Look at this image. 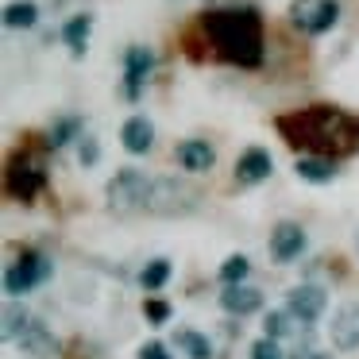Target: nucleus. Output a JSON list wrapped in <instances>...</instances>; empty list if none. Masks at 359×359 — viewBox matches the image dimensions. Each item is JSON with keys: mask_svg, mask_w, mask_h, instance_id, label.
Segmentation results:
<instances>
[{"mask_svg": "<svg viewBox=\"0 0 359 359\" xmlns=\"http://www.w3.org/2000/svg\"><path fill=\"white\" fill-rule=\"evenodd\" d=\"M325 309H328V294L320 286H294L286 294V313L302 325H317Z\"/></svg>", "mask_w": 359, "mask_h": 359, "instance_id": "9", "label": "nucleus"}, {"mask_svg": "<svg viewBox=\"0 0 359 359\" xmlns=\"http://www.w3.org/2000/svg\"><path fill=\"white\" fill-rule=\"evenodd\" d=\"M50 274H55V263H50L43 251L27 248V251H20V255L8 263V271H4V294L20 297V294H27V290L43 286Z\"/></svg>", "mask_w": 359, "mask_h": 359, "instance_id": "4", "label": "nucleus"}, {"mask_svg": "<svg viewBox=\"0 0 359 359\" xmlns=\"http://www.w3.org/2000/svg\"><path fill=\"white\" fill-rule=\"evenodd\" d=\"M140 359H170V351H166L163 340H147V344L140 348Z\"/></svg>", "mask_w": 359, "mask_h": 359, "instance_id": "29", "label": "nucleus"}, {"mask_svg": "<svg viewBox=\"0 0 359 359\" xmlns=\"http://www.w3.org/2000/svg\"><path fill=\"white\" fill-rule=\"evenodd\" d=\"M89 32H93V16L89 12H78V16H70L62 24V43L70 47L74 58H81L89 50Z\"/></svg>", "mask_w": 359, "mask_h": 359, "instance_id": "19", "label": "nucleus"}, {"mask_svg": "<svg viewBox=\"0 0 359 359\" xmlns=\"http://www.w3.org/2000/svg\"><path fill=\"white\" fill-rule=\"evenodd\" d=\"M97 158H101V143H97L93 135H81L78 140V163L81 166H97Z\"/></svg>", "mask_w": 359, "mask_h": 359, "instance_id": "26", "label": "nucleus"}, {"mask_svg": "<svg viewBox=\"0 0 359 359\" xmlns=\"http://www.w3.org/2000/svg\"><path fill=\"white\" fill-rule=\"evenodd\" d=\"M220 309L232 313V317H248V313L263 309V294H259L255 286H224V294H220Z\"/></svg>", "mask_w": 359, "mask_h": 359, "instance_id": "16", "label": "nucleus"}, {"mask_svg": "<svg viewBox=\"0 0 359 359\" xmlns=\"http://www.w3.org/2000/svg\"><path fill=\"white\" fill-rule=\"evenodd\" d=\"M147 186H151V174L143 170H116L112 182L104 186V197H109V209L112 212H143V201H147Z\"/></svg>", "mask_w": 359, "mask_h": 359, "instance_id": "6", "label": "nucleus"}, {"mask_svg": "<svg viewBox=\"0 0 359 359\" xmlns=\"http://www.w3.org/2000/svg\"><path fill=\"white\" fill-rule=\"evenodd\" d=\"M197 32H201L205 47L212 58L240 70H259L266 55L263 39V16L251 4H232V8H209L197 16Z\"/></svg>", "mask_w": 359, "mask_h": 359, "instance_id": "2", "label": "nucleus"}, {"mask_svg": "<svg viewBox=\"0 0 359 359\" xmlns=\"http://www.w3.org/2000/svg\"><path fill=\"white\" fill-rule=\"evenodd\" d=\"M248 271H251L248 255H228L224 266H220V282H224V286H240V282L248 278Z\"/></svg>", "mask_w": 359, "mask_h": 359, "instance_id": "25", "label": "nucleus"}, {"mask_svg": "<svg viewBox=\"0 0 359 359\" xmlns=\"http://www.w3.org/2000/svg\"><path fill=\"white\" fill-rule=\"evenodd\" d=\"M39 24V4L35 0H12V4H4V27H20V32H27V27Z\"/></svg>", "mask_w": 359, "mask_h": 359, "instance_id": "20", "label": "nucleus"}, {"mask_svg": "<svg viewBox=\"0 0 359 359\" xmlns=\"http://www.w3.org/2000/svg\"><path fill=\"white\" fill-rule=\"evenodd\" d=\"M294 174L309 186H328L336 178V158H325V155H302L294 158Z\"/></svg>", "mask_w": 359, "mask_h": 359, "instance_id": "18", "label": "nucleus"}, {"mask_svg": "<svg viewBox=\"0 0 359 359\" xmlns=\"http://www.w3.org/2000/svg\"><path fill=\"white\" fill-rule=\"evenodd\" d=\"M27 328H32V317H27V309L16 302V297H12V302L4 305V340L16 344L20 336L27 332Z\"/></svg>", "mask_w": 359, "mask_h": 359, "instance_id": "21", "label": "nucleus"}, {"mask_svg": "<svg viewBox=\"0 0 359 359\" xmlns=\"http://www.w3.org/2000/svg\"><path fill=\"white\" fill-rule=\"evenodd\" d=\"M4 186H8V197H16V201H35L43 194V186H47V166L35 155H16L8 163Z\"/></svg>", "mask_w": 359, "mask_h": 359, "instance_id": "7", "label": "nucleus"}, {"mask_svg": "<svg viewBox=\"0 0 359 359\" xmlns=\"http://www.w3.org/2000/svg\"><path fill=\"white\" fill-rule=\"evenodd\" d=\"M274 170V158L266 147H248L240 158H236V182L240 186H259V182H266Z\"/></svg>", "mask_w": 359, "mask_h": 359, "instance_id": "10", "label": "nucleus"}, {"mask_svg": "<svg viewBox=\"0 0 359 359\" xmlns=\"http://www.w3.org/2000/svg\"><path fill=\"white\" fill-rule=\"evenodd\" d=\"M174 344L186 351V359H212V344L205 340L201 332H194V328H182V332H174Z\"/></svg>", "mask_w": 359, "mask_h": 359, "instance_id": "22", "label": "nucleus"}, {"mask_svg": "<svg viewBox=\"0 0 359 359\" xmlns=\"http://www.w3.org/2000/svg\"><path fill=\"white\" fill-rule=\"evenodd\" d=\"M297 328V320L290 317L286 309H274V313H266V320H263V336H271V340H282V336H290Z\"/></svg>", "mask_w": 359, "mask_h": 359, "instance_id": "24", "label": "nucleus"}, {"mask_svg": "<svg viewBox=\"0 0 359 359\" xmlns=\"http://www.w3.org/2000/svg\"><path fill=\"white\" fill-rule=\"evenodd\" d=\"M302 251H305V232H302V224H294V220H282V224H274V236H271V259H274V263H294Z\"/></svg>", "mask_w": 359, "mask_h": 359, "instance_id": "11", "label": "nucleus"}, {"mask_svg": "<svg viewBox=\"0 0 359 359\" xmlns=\"http://www.w3.org/2000/svg\"><path fill=\"white\" fill-rule=\"evenodd\" d=\"M151 70H155V50L151 47H128L124 50V86H120V93H124V101H140L143 97V86L151 81Z\"/></svg>", "mask_w": 359, "mask_h": 359, "instance_id": "8", "label": "nucleus"}, {"mask_svg": "<svg viewBox=\"0 0 359 359\" xmlns=\"http://www.w3.org/2000/svg\"><path fill=\"white\" fill-rule=\"evenodd\" d=\"M286 16L302 35L317 39V35H328L340 24V0H290Z\"/></svg>", "mask_w": 359, "mask_h": 359, "instance_id": "5", "label": "nucleus"}, {"mask_svg": "<svg viewBox=\"0 0 359 359\" xmlns=\"http://www.w3.org/2000/svg\"><path fill=\"white\" fill-rule=\"evenodd\" d=\"M328 336H332V344L340 351H355L359 348V302L344 305V309L336 313L332 325H328Z\"/></svg>", "mask_w": 359, "mask_h": 359, "instance_id": "14", "label": "nucleus"}, {"mask_svg": "<svg viewBox=\"0 0 359 359\" xmlns=\"http://www.w3.org/2000/svg\"><path fill=\"white\" fill-rule=\"evenodd\" d=\"M16 344H20V351H24L27 359H55L58 355V340L43 320H32V328H27Z\"/></svg>", "mask_w": 359, "mask_h": 359, "instance_id": "15", "label": "nucleus"}, {"mask_svg": "<svg viewBox=\"0 0 359 359\" xmlns=\"http://www.w3.org/2000/svg\"><path fill=\"white\" fill-rule=\"evenodd\" d=\"M170 274H174V263H170V259H151V263L140 271V286H143V290H163Z\"/></svg>", "mask_w": 359, "mask_h": 359, "instance_id": "23", "label": "nucleus"}, {"mask_svg": "<svg viewBox=\"0 0 359 359\" xmlns=\"http://www.w3.org/2000/svg\"><path fill=\"white\" fill-rule=\"evenodd\" d=\"M120 143H124L128 155H147V151L155 147V124H151L143 112H135V116H128L124 124H120Z\"/></svg>", "mask_w": 359, "mask_h": 359, "instance_id": "13", "label": "nucleus"}, {"mask_svg": "<svg viewBox=\"0 0 359 359\" xmlns=\"http://www.w3.org/2000/svg\"><path fill=\"white\" fill-rule=\"evenodd\" d=\"M313 359H328V355H313Z\"/></svg>", "mask_w": 359, "mask_h": 359, "instance_id": "31", "label": "nucleus"}, {"mask_svg": "<svg viewBox=\"0 0 359 359\" xmlns=\"http://www.w3.org/2000/svg\"><path fill=\"white\" fill-rule=\"evenodd\" d=\"M197 205H201V194H197L189 182L155 178V174H151L143 212H151V217H186V212H197Z\"/></svg>", "mask_w": 359, "mask_h": 359, "instance_id": "3", "label": "nucleus"}, {"mask_svg": "<svg viewBox=\"0 0 359 359\" xmlns=\"http://www.w3.org/2000/svg\"><path fill=\"white\" fill-rule=\"evenodd\" d=\"M274 128L290 147H302L309 155L344 158L359 151V116L340 104H309V109L282 112Z\"/></svg>", "mask_w": 359, "mask_h": 359, "instance_id": "1", "label": "nucleus"}, {"mask_svg": "<svg viewBox=\"0 0 359 359\" xmlns=\"http://www.w3.org/2000/svg\"><path fill=\"white\" fill-rule=\"evenodd\" d=\"M81 135H86V120H81L78 112H66V116H58L55 124L47 128V143H43V147H47V151H62L66 143H78Z\"/></svg>", "mask_w": 359, "mask_h": 359, "instance_id": "17", "label": "nucleus"}, {"mask_svg": "<svg viewBox=\"0 0 359 359\" xmlns=\"http://www.w3.org/2000/svg\"><path fill=\"white\" fill-rule=\"evenodd\" d=\"M251 359H286L278 348V340H271V336H259L255 344H251Z\"/></svg>", "mask_w": 359, "mask_h": 359, "instance_id": "27", "label": "nucleus"}, {"mask_svg": "<svg viewBox=\"0 0 359 359\" xmlns=\"http://www.w3.org/2000/svg\"><path fill=\"white\" fill-rule=\"evenodd\" d=\"M143 317H147L151 325H166V320H170V305L158 302V297H147V302H143Z\"/></svg>", "mask_w": 359, "mask_h": 359, "instance_id": "28", "label": "nucleus"}, {"mask_svg": "<svg viewBox=\"0 0 359 359\" xmlns=\"http://www.w3.org/2000/svg\"><path fill=\"white\" fill-rule=\"evenodd\" d=\"M174 163L189 174H205L217 163V147H212L209 140H182L178 147H174Z\"/></svg>", "mask_w": 359, "mask_h": 359, "instance_id": "12", "label": "nucleus"}, {"mask_svg": "<svg viewBox=\"0 0 359 359\" xmlns=\"http://www.w3.org/2000/svg\"><path fill=\"white\" fill-rule=\"evenodd\" d=\"M50 4H66V0H50Z\"/></svg>", "mask_w": 359, "mask_h": 359, "instance_id": "30", "label": "nucleus"}]
</instances>
